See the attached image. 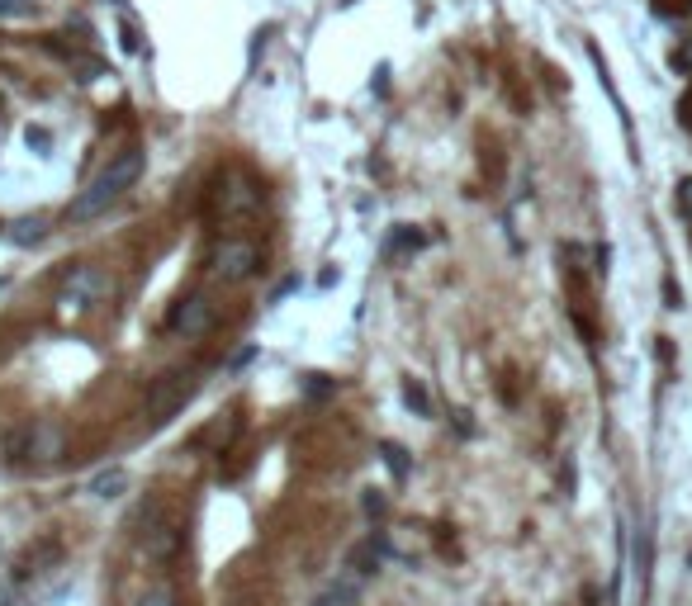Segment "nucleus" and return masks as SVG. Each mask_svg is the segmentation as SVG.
I'll return each instance as SVG.
<instances>
[{
  "instance_id": "nucleus-1",
  "label": "nucleus",
  "mask_w": 692,
  "mask_h": 606,
  "mask_svg": "<svg viewBox=\"0 0 692 606\" xmlns=\"http://www.w3.org/2000/svg\"><path fill=\"white\" fill-rule=\"evenodd\" d=\"M143 147H124L119 157H110V166L100 171V176L81 190V195L67 204V223H91V218H100L105 209H110L114 199H124L133 185H138V176H143Z\"/></svg>"
},
{
  "instance_id": "nucleus-2",
  "label": "nucleus",
  "mask_w": 692,
  "mask_h": 606,
  "mask_svg": "<svg viewBox=\"0 0 692 606\" xmlns=\"http://www.w3.org/2000/svg\"><path fill=\"white\" fill-rule=\"evenodd\" d=\"M110 294H114L110 270L81 261V266H72L67 275H62V294H57V303H62L67 313H91L95 303H105Z\"/></svg>"
},
{
  "instance_id": "nucleus-3",
  "label": "nucleus",
  "mask_w": 692,
  "mask_h": 606,
  "mask_svg": "<svg viewBox=\"0 0 692 606\" xmlns=\"http://www.w3.org/2000/svg\"><path fill=\"white\" fill-rule=\"evenodd\" d=\"M261 270V247L252 237H223L219 247L209 251V275L223 280V285H242Z\"/></svg>"
},
{
  "instance_id": "nucleus-4",
  "label": "nucleus",
  "mask_w": 692,
  "mask_h": 606,
  "mask_svg": "<svg viewBox=\"0 0 692 606\" xmlns=\"http://www.w3.org/2000/svg\"><path fill=\"white\" fill-rule=\"evenodd\" d=\"M138 545H143L147 559L171 564V559L185 550V526H181V517H171L166 507H152V512H143V535H138Z\"/></svg>"
},
{
  "instance_id": "nucleus-5",
  "label": "nucleus",
  "mask_w": 692,
  "mask_h": 606,
  "mask_svg": "<svg viewBox=\"0 0 692 606\" xmlns=\"http://www.w3.org/2000/svg\"><path fill=\"white\" fill-rule=\"evenodd\" d=\"M195 389H200V375H195V370H166V375L147 389V403H143L147 422H166L171 412H181L185 403L195 398Z\"/></svg>"
},
{
  "instance_id": "nucleus-6",
  "label": "nucleus",
  "mask_w": 692,
  "mask_h": 606,
  "mask_svg": "<svg viewBox=\"0 0 692 606\" xmlns=\"http://www.w3.org/2000/svg\"><path fill=\"white\" fill-rule=\"evenodd\" d=\"M209 322H214V299H209V294H190V299L176 303L171 332H181V337H204Z\"/></svg>"
},
{
  "instance_id": "nucleus-7",
  "label": "nucleus",
  "mask_w": 692,
  "mask_h": 606,
  "mask_svg": "<svg viewBox=\"0 0 692 606\" xmlns=\"http://www.w3.org/2000/svg\"><path fill=\"white\" fill-rule=\"evenodd\" d=\"M62 455H67V431L57 427V422H34V431H29V460L57 464Z\"/></svg>"
},
{
  "instance_id": "nucleus-8",
  "label": "nucleus",
  "mask_w": 692,
  "mask_h": 606,
  "mask_svg": "<svg viewBox=\"0 0 692 606\" xmlns=\"http://www.w3.org/2000/svg\"><path fill=\"white\" fill-rule=\"evenodd\" d=\"M380 554H384L380 540H365V545H356V550H351V559H346V564H351V573H356V578H365V573L380 569Z\"/></svg>"
},
{
  "instance_id": "nucleus-9",
  "label": "nucleus",
  "mask_w": 692,
  "mask_h": 606,
  "mask_svg": "<svg viewBox=\"0 0 692 606\" xmlns=\"http://www.w3.org/2000/svg\"><path fill=\"white\" fill-rule=\"evenodd\" d=\"M124 488H128V474H124V469H105V474H95V479H91V488H86V493H91V498H119Z\"/></svg>"
},
{
  "instance_id": "nucleus-10",
  "label": "nucleus",
  "mask_w": 692,
  "mask_h": 606,
  "mask_svg": "<svg viewBox=\"0 0 692 606\" xmlns=\"http://www.w3.org/2000/svg\"><path fill=\"white\" fill-rule=\"evenodd\" d=\"M43 232H48V223H43V218H19V223H10V242L29 247V242H38Z\"/></svg>"
},
{
  "instance_id": "nucleus-11",
  "label": "nucleus",
  "mask_w": 692,
  "mask_h": 606,
  "mask_svg": "<svg viewBox=\"0 0 692 606\" xmlns=\"http://www.w3.org/2000/svg\"><path fill=\"white\" fill-rule=\"evenodd\" d=\"M133 606H181V597H176V588H171V583H152V588H147Z\"/></svg>"
},
{
  "instance_id": "nucleus-12",
  "label": "nucleus",
  "mask_w": 692,
  "mask_h": 606,
  "mask_svg": "<svg viewBox=\"0 0 692 606\" xmlns=\"http://www.w3.org/2000/svg\"><path fill=\"white\" fill-rule=\"evenodd\" d=\"M380 455H384V464H389V474H394V479H408V455H403V446L384 441Z\"/></svg>"
},
{
  "instance_id": "nucleus-13",
  "label": "nucleus",
  "mask_w": 692,
  "mask_h": 606,
  "mask_svg": "<svg viewBox=\"0 0 692 606\" xmlns=\"http://www.w3.org/2000/svg\"><path fill=\"white\" fill-rule=\"evenodd\" d=\"M313 606H356V588L351 583H337V588H328Z\"/></svg>"
},
{
  "instance_id": "nucleus-14",
  "label": "nucleus",
  "mask_w": 692,
  "mask_h": 606,
  "mask_svg": "<svg viewBox=\"0 0 692 606\" xmlns=\"http://www.w3.org/2000/svg\"><path fill=\"white\" fill-rule=\"evenodd\" d=\"M403 403H408V408H418V412H427V389L408 379V384H403Z\"/></svg>"
},
{
  "instance_id": "nucleus-15",
  "label": "nucleus",
  "mask_w": 692,
  "mask_h": 606,
  "mask_svg": "<svg viewBox=\"0 0 692 606\" xmlns=\"http://www.w3.org/2000/svg\"><path fill=\"white\" fill-rule=\"evenodd\" d=\"M674 67H678V72H688V76H692V38L683 43V48H678V53H674Z\"/></svg>"
},
{
  "instance_id": "nucleus-16",
  "label": "nucleus",
  "mask_w": 692,
  "mask_h": 606,
  "mask_svg": "<svg viewBox=\"0 0 692 606\" xmlns=\"http://www.w3.org/2000/svg\"><path fill=\"white\" fill-rule=\"evenodd\" d=\"M678 204H683V209L692 214V180H683V195H678Z\"/></svg>"
}]
</instances>
